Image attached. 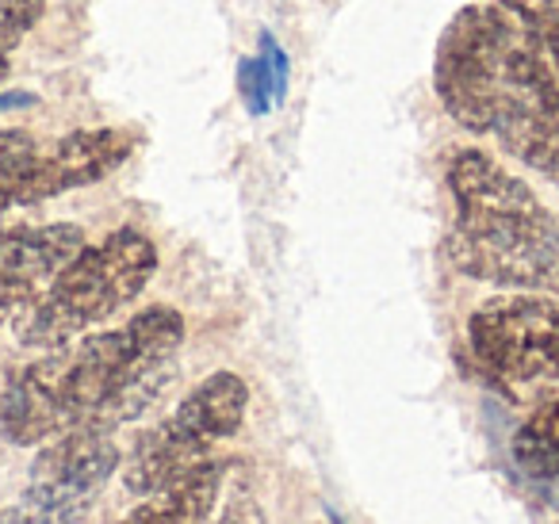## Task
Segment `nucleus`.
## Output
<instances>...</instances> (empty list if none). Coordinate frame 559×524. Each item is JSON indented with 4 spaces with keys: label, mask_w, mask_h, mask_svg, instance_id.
<instances>
[{
    "label": "nucleus",
    "mask_w": 559,
    "mask_h": 524,
    "mask_svg": "<svg viewBox=\"0 0 559 524\" xmlns=\"http://www.w3.org/2000/svg\"><path fill=\"white\" fill-rule=\"evenodd\" d=\"M180 345L185 318L157 302L119 330L47 348L0 391V437L32 448L70 429L116 432L139 421L177 376Z\"/></svg>",
    "instance_id": "f257e3e1"
},
{
    "label": "nucleus",
    "mask_w": 559,
    "mask_h": 524,
    "mask_svg": "<svg viewBox=\"0 0 559 524\" xmlns=\"http://www.w3.org/2000/svg\"><path fill=\"white\" fill-rule=\"evenodd\" d=\"M433 88L464 131L487 134L521 165L559 180V73L513 12L460 9L437 43Z\"/></svg>",
    "instance_id": "f03ea898"
},
{
    "label": "nucleus",
    "mask_w": 559,
    "mask_h": 524,
    "mask_svg": "<svg viewBox=\"0 0 559 524\" xmlns=\"http://www.w3.org/2000/svg\"><path fill=\"white\" fill-rule=\"evenodd\" d=\"M456 218L444 238L452 269L502 291L559 295V218L502 162L460 150L449 165Z\"/></svg>",
    "instance_id": "7ed1b4c3"
},
{
    "label": "nucleus",
    "mask_w": 559,
    "mask_h": 524,
    "mask_svg": "<svg viewBox=\"0 0 559 524\" xmlns=\"http://www.w3.org/2000/svg\"><path fill=\"white\" fill-rule=\"evenodd\" d=\"M157 272V249L142 230L108 234L96 246H85L55 284L24 310L20 341L32 348H62L131 307Z\"/></svg>",
    "instance_id": "20e7f679"
},
{
    "label": "nucleus",
    "mask_w": 559,
    "mask_h": 524,
    "mask_svg": "<svg viewBox=\"0 0 559 524\" xmlns=\"http://www.w3.org/2000/svg\"><path fill=\"white\" fill-rule=\"evenodd\" d=\"M249 406V386L234 371L207 376L162 425L142 432L123 467V486L139 498L169 486L185 471L211 460V448L241 429Z\"/></svg>",
    "instance_id": "39448f33"
},
{
    "label": "nucleus",
    "mask_w": 559,
    "mask_h": 524,
    "mask_svg": "<svg viewBox=\"0 0 559 524\" xmlns=\"http://www.w3.org/2000/svg\"><path fill=\"white\" fill-rule=\"evenodd\" d=\"M119 471V444L111 432L70 429L47 440L32 463L24 493L0 513V524H78Z\"/></svg>",
    "instance_id": "423d86ee"
},
{
    "label": "nucleus",
    "mask_w": 559,
    "mask_h": 524,
    "mask_svg": "<svg viewBox=\"0 0 559 524\" xmlns=\"http://www.w3.org/2000/svg\"><path fill=\"white\" fill-rule=\"evenodd\" d=\"M483 364L510 383L559 379V295L506 291L487 299L467 322Z\"/></svg>",
    "instance_id": "0eeeda50"
},
{
    "label": "nucleus",
    "mask_w": 559,
    "mask_h": 524,
    "mask_svg": "<svg viewBox=\"0 0 559 524\" xmlns=\"http://www.w3.org/2000/svg\"><path fill=\"white\" fill-rule=\"evenodd\" d=\"M81 249L85 230L73 223L0 234V310L9 318L24 314Z\"/></svg>",
    "instance_id": "6e6552de"
},
{
    "label": "nucleus",
    "mask_w": 559,
    "mask_h": 524,
    "mask_svg": "<svg viewBox=\"0 0 559 524\" xmlns=\"http://www.w3.org/2000/svg\"><path fill=\"white\" fill-rule=\"evenodd\" d=\"M218 490H223V463L207 460L162 490L146 493V501L123 524H207Z\"/></svg>",
    "instance_id": "1a4fd4ad"
},
{
    "label": "nucleus",
    "mask_w": 559,
    "mask_h": 524,
    "mask_svg": "<svg viewBox=\"0 0 559 524\" xmlns=\"http://www.w3.org/2000/svg\"><path fill=\"white\" fill-rule=\"evenodd\" d=\"M513 460L525 475L556 478L559 475V398L544 402L513 437Z\"/></svg>",
    "instance_id": "9d476101"
},
{
    "label": "nucleus",
    "mask_w": 559,
    "mask_h": 524,
    "mask_svg": "<svg viewBox=\"0 0 559 524\" xmlns=\"http://www.w3.org/2000/svg\"><path fill=\"white\" fill-rule=\"evenodd\" d=\"M498 4L536 35V43L559 73V0H498Z\"/></svg>",
    "instance_id": "9b49d317"
},
{
    "label": "nucleus",
    "mask_w": 559,
    "mask_h": 524,
    "mask_svg": "<svg viewBox=\"0 0 559 524\" xmlns=\"http://www.w3.org/2000/svg\"><path fill=\"white\" fill-rule=\"evenodd\" d=\"M47 12V0H0V55L16 50Z\"/></svg>",
    "instance_id": "f8f14e48"
},
{
    "label": "nucleus",
    "mask_w": 559,
    "mask_h": 524,
    "mask_svg": "<svg viewBox=\"0 0 559 524\" xmlns=\"http://www.w3.org/2000/svg\"><path fill=\"white\" fill-rule=\"evenodd\" d=\"M24 150H27V134L24 131H0V169L16 162Z\"/></svg>",
    "instance_id": "ddd939ff"
},
{
    "label": "nucleus",
    "mask_w": 559,
    "mask_h": 524,
    "mask_svg": "<svg viewBox=\"0 0 559 524\" xmlns=\"http://www.w3.org/2000/svg\"><path fill=\"white\" fill-rule=\"evenodd\" d=\"M218 524H261V509L253 501H234V509Z\"/></svg>",
    "instance_id": "4468645a"
},
{
    "label": "nucleus",
    "mask_w": 559,
    "mask_h": 524,
    "mask_svg": "<svg viewBox=\"0 0 559 524\" xmlns=\"http://www.w3.org/2000/svg\"><path fill=\"white\" fill-rule=\"evenodd\" d=\"M548 483H551V501L559 505V475H556V478H548Z\"/></svg>",
    "instance_id": "2eb2a0df"
}]
</instances>
